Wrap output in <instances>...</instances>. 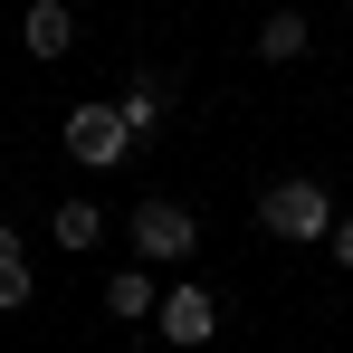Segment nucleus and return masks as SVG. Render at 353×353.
<instances>
[{
    "label": "nucleus",
    "mask_w": 353,
    "mask_h": 353,
    "mask_svg": "<svg viewBox=\"0 0 353 353\" xmlns=\"http://www.w3.org/2000/svg\"><path fill=\"white\" fill-rule=\"evenodd\" d=\"M258 230L268 239H334L325 181H268V191H258Z\"/></svg>",
    "instance_id": "nucleus-1"
},
{
    "label": "nucleus",
    "mask_w": 353,
    "mask_h": 353,
    "mask_svg": "<svg viewBox=\"0 0 353 353\" xmlns=\"http://www.w3.org/2000/svg\"><path fill=\"white\" fill-rule=\"evenodd\" d=\"M67 153H77V163H96V172H105V163H124V153H134L124 105H77V115H67Z\"/></svg>",
    "instance_id": "nucleus-2"
},
{
    "label": "nucleus",
    "mask_w": 353,
    "mask_h": 353,
    "mask_svg": "<svg viewBox=\"0 0 353 353\" xmlns=\"http://www.w3.org/2000/svg\"><path fill=\"white\" fill-rule=\"evenodd\" d=\"M134 248H143V268H153V258L181 268V258L201 248V230H191V210H181V201H143V210H134Z\"/></svg>",
    "instance_id": "nucleus-3"
},
{
    "label": "nucleus",
    "mask_w": 353,
    "mask_h": 353,
    "mask_svg": "<svg viewBox=\"0 0 353 353\" xmlns=\"http://www.w3.org/2000/svg\"><path fill=\"white\" fill-rule=\"evenodd\" d=\"M153 325H163V344H210V334H220V296L210 287H172Z\"/></svg>",
    "instance_id": "nucleus-4"
},
{
    "label": "nucleus",
    "mask_w": 353,
    "mask_h": 353,
    "mask_svg": "<svg viewBox=\"0 0 353 353\" xmlns=\"http://www.w3.org/2000/svg\"><path fill=\"white\" fill-rule=\"evenodd\" d=\"M19 39H29V58H67V48H77V10H67V0H39V10L19 19Z\"/></svg>",
    "instance_id": "nucleus-5"
},
{
    "label": "nucleus",
    "mask_w": 353,
    "mask_h": 353,
    "mask_svg": "<svg viewBox=\"0 0 353 353\" xmlns=\"http://www.w3.org/2000/svg\"><path fill=\"white\" fill-rule=\"evenodd\" d=\"M105 315H124V325L163 315V296H153V277H143V268H115V277H105Z\"/></svg>",
    "instance_id": "nucleus-6"
},
{
    "label": "nucleus",
    "mask_w": 353,
    "mask_h": 353,
    "mask_svg": "<svg viewBox=\"0 0 353 353\" xmlns=\"http://www.w3.org/2000/svg\"><path fill=\"white\" fill-rule=\"evenodd\" d=\"M29 296H39V277H29V248H19V239L0 230V315H19Z\"/></svg>",
    "instance_id": "nucleus-7"
},
{
    "label": "nucleus",
    "mask_w": 353,
    "mask_h": 353,
    "mask_svg": "<svg viewBox=\"0 0 353 353\" xmlns=\"http://www.w3.org/2000/svg\"><path fill=\"white\" fill-rule=\"evenodd\" d=\"M48 230H58V248H96V239H105V210H96V201H67Z\"/></svg>",
    "instance_id": "nucleus-8"
},
{
    "label": "nucleus",
    "mask_w": 353,
    "mask_h": 353,
    "mask_svg": "<svg viewBox=\"0 0 353 353\" xmlns=\"http://www.w3.org/2000/svg\"><path fill=\"white\" fill-rule=\"evenodd\" d=\"M258 48H268V58H305V10H277V19L258 29Z\"/></svg>",
    "instance_id": "nucleus-9"
},
{
    "label": "nucleus",
    "mask_w": 353,
    "mask_h": 353,
    "mask_svg": "<svg viewBox=\"0 0 353 353\" xmlns=\"http://www.w3.org/2000/svg\"><path fill=\"white\" fill-rule=\"evenodd\" d=\"M115 105H124V124H134V134H153V124H163V86H153V77H134Z\"/></svg>",
    "instance_id": "nucleus-10"
},
{
    "label": "nucleus",
    "mask_w": 353,
    "mask_h": 353,
    "mask_svg": "<svg viewBox=\"0 0 353 353\" xmlns=\"http://www.w3.org/2000/svg\"><path fill=\"white\" fill-rule=\"evenodd\" d=\"M334 258H344V268H353V220H334Z\"/></svg>",
    "instance_id": "nucleus-11"
}]
</instances>
